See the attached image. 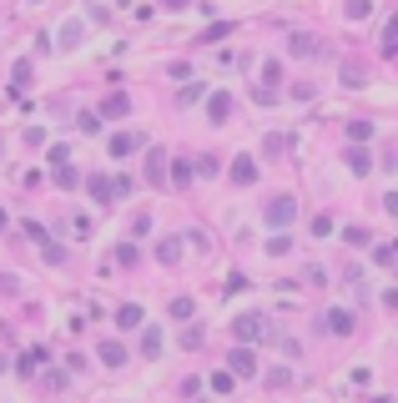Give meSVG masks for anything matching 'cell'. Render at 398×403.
<instances>
[{"instance_id":"1","label":"cell","mask_w":398,"mask_h":403,"mask_svg":"<svg viewBox=\"0 0 398 403\" xmlns=\"http://www.w3.org/2000/svg\"><path fill=\"white\" fill-rule=\"evenodd\" d=\"M318 328L333 333V338H348V333H353V313H348V308H328V313L318 318Z\"/></svg>"},{"instance_id":"2","label":"cell","mask_w":398,"mask_h":403,"mask_svg":"<svg viewBox=\"0 0 398 403\" xmlns=\"http://www.w3.org/2000/svg\"><path fill=\"white\" fill-rule=\"evenodd\" d=\"M232 333H237L242 343H257V338H267V318H262V313H242V318L232 323Z\"/></svg>"},{"instance_id":"3","label":"cell","mask_w":398,"mask_h":403,"mask_svg":"<svg viewBox=\"0 0 398 403\" xmlns=\"http://www.w3.org/2000/svg\"><path fill=\"white\" fill-rule=\"evenodd\" d=\"M293 217H298V202L293 197H272L267 202V222L272 227H293Z\"/></svg>"},{"instance_id":"4","label":"cell","mask_w":398,"mask_h":403,"mask_svg":"<svg viewBox=\"0 0 398 403\" xmlns=\"http://www.w3.org/2000/svg\"><path fill=\"white\" fill-rule=\"evenodd\" d=\"M227 363H232L237 378H257V353L252 348H232V353H227Z\"/></svg>"},{"instance_id":"5","label":"cell","mask_w":398,"mask_h":403,"mask_svg":"<svg viewBox=\"0 0 398 403\" xmlns=\"http://www.w3.org/2000/svg\"><path fill=\"white\" fill-rule=\"evenodd\" d=\"M207 117L222 127L227 117H232V96H227V91H212V96H207Z\"/></svg>"},{"instance_id":"6","label":"cell","mask_w":398,"mask_h":403,"mask_svg":"<svg viewBox=\"0 0 398 403\" xmlns=\"http://www.w3.org/2000/svg\"><path fill=\"white\" fill-rule=\"evenodd\" d=\"M86 192H91L96 202H111V197H117V182L101 177V171H91V177H86Z\"/></svg>"},{"instance_id":"7","label":"cell","mask_w":398,"mask_h":403,"mask_svg":"<svg viewBox=\"0 0 398 403\" xmlns=\"http://www.w3.org/2000/svg\"><path fill=\"white\" fill-rule=\"evenodd\" d=\"M343 161H348L353 177H368V166H373V156H368L363 146H348V156H343Z\"/></svg>"},{"instance_id":"8","label":"cell","mask_w":398,"mask_h":403,"mask_svg":"<svg viewBox=\"0 0 398 403\" xmlns=\"http://www.w3.org/2000/svg\"><path fill=\"white\" fill-rule=\"evenodd\" d=\"M141 146V136L136 131H122V136H111V156H131Z\"/></svg>"},{"instance_id":"9","label":"cell","mask_w":398,"mask_h":403,"mask_svg":"<svg viewBox=\"0 0 398 403\" xmlns=\"http://www.w3.org/2000/svg\"><path fill=\"white\" fill-rule=\"evenodd\" d=\"M96 358H101V363H111V368H122V363H127V348H122V343H101Z\"/></svg>"},{"instance_id":"10","label":"cell","mask_w":398,"mask_h":403,"mask_svg":"<svg viewBox=\"0 0 398 403\" xmlns=\"http://www.w3.org/2000/svg\"><path fill=\"white\" fill-rule=\"evenodd\" d=\"M117 328H141V308L136 303H122L117 308Z\"/></svg>"},{"instance_id":"11","label":"cell","mask_w":398,"mask_h":403,"mask_svg":"<svg viewBox=\"0 0 398 403\" xmlns=\"http://www.w3.org/2000/svg\"><path fill=\"white\" fill-rule=\"evenodd\" d=\"M141 353H146V358L161 353V328H146V333H141Z\"/></svg>"},{"instance_id":"12","label":"cell","mask_w":398,"mask_h":403,"mask_svg":"<svg viewBox=\"0 0 398 403\" xmlns=\"http://www.w3.org/2000/svg\"><path fill=\"white\" fill-rule=\"evenodd\" d=\"M288 50H293V55H318V41H313V36H293Z\"/></svg>"},{"instance_id":"13","label":"cell","mask_w":398,"mask_h":403,"mask_svg":"<svg viewBox=\"0 0 398 403\" xmlns=\"http://www.w3.org/2000/svg\"><path fill=\"white\" fill-rule=\"evenodd\" d=\"M232 182H242V187H247V182H257V166H252L247 156H242V161L232 166Z\"/></svg>"},{"instance_id":"14","label":"cell","mask_w":398,"mask_h":403,"mask_svg":"<svg viewBox=\"0 0 398 403\" xmlns=\"http://www.w3.org/2000/svg\"><path fill=\"white\" fill-rule=\"evenodd\" d=\"M76 182H81V171H76L71 161H66V166H55V187H76Z\"/></svg>"},{"instance_id":"15","label":"cell","mask_w":398,"mask_h":403,"mask_svg":"<svg viewBox=\"0 0 398 403\" xmlns=\"http://www.w3.org/2000/svg\"><path fill=\"white\" fill-rule=\"evenodd\" d=\"M348 136H353V141H368V136H373V122H363V117L348 122Z\"/></svg>"},{"instance_id":"16","label":"cell","mask_w":398,"mask_h":403,"mask_svg":"<svg viewBox=\"0 0 398 403\" xmlns=\"http://www.w3.org/2000/svg\"><path fill=\"white\" fill-rule=\"evenodd\" d=\"M288 247H293V242H288V232H272V237H267V252H272V257H282Z\"/></svg>"},{"instance_id":"17","label":"cell","mask_w":398,"mask_h":403,"mask_svg":"<svg viewBox=\"0 0 398 403\" xmlns=\"http://www.w3.org/2000/svg\"><path fill=\"white\" fill-rule=\"evenodd\" d=\"M156 257H161V262H166V267H172V262H177V257H182V247H177V242H161V247H156Z\"/></svg>"},{"instance_id":"18","label":"cell","mask_w":398,"mask_h":403,"mask_svg":"<svg viewBox=\"0 0 398 403\" xmlns=\"http://www.w3.org/2000/svg\"><path fill=\"white\" fill-rule=\"evenodd\" d=\"M172 318H192V298H172V308H166Z\"/></svg>"},{"instance_id":"19","label":"cell","mask_w":398,"mask_h":403,"mask_svg":"<svg viewBox=\"0 0 398 403\" xmlns=\"http://www.w3.org/2000/svg\"><path fill=\"white\" fill-rule=\"evenodd\" d=\"M192 171H197V166H187V161H177V166H172V177H177V187H187V182H192Z\"/></svg>"},{"instance_id":"20","label":"cell","mask_w":398,"mask_h":403,"mask_svg":"<svg viewBox=\"0 0 398 403\" xmlns=\"http://www.w3.org/2000/svg\"><path fill=\"white\" fill-rule=\"evenodd\" d=\"M127 111V96H106V117H122Z\"/></svg>"},{"instance_id":"21","label":"cell","mask_w":398,"mask_h":403,"mask_svg":"<svg viewBox=\"0 0 398 403\" xmlns=\"http://www.w3.org/2000/svg\"><path fill=\"white\" fill-rule=\"evenodd\" d=\"M76 131H86V136H96V131H101V122H96V117H76Z\"/></svg>"},{"instance_id":"22","label":"cell","mask_w":398,"mask_h":403,"mask_svg":"<svg viewBox=\"0 0 398 403\" xmlns=\"http://www.w3.org/2000/svg\"><path fill=\"white\" fill-rule=\"evenodd\" d=\"M41 358H45V353H41V348H31V353L21 358V373H36V363H41Z\"/></svg>"},{"instance_id":"23","label":"cell","mask_w":398,"mask_h":403,"mask_svg":"<svg viewBox=\"0 0 398 403\" xmlns=\"http://www.w3.org/2000/svg\"><path fill=\"white\" fill-rule=\"evenodd\" d=\"M333 232V217H313V237H328Z\"/></svg>"},{"instance_id":"24","label":"cell","mask_w":398,"mask_h":403,"mask_svg":"<svg viewBox=\"0 0 398 403\" xmlns=\"http://www.w3.org/2000/svg\"><path fill=\"white\" fill-rule=\"evenodd\" d=\"M368 16V0H348V21H363Z\"/></svg>"},{"instance_id":"25","label":"cell","mask_w":398,"mask_h":403,"mask_svg":"<svg viewBox=\"0 0 398 403\" xmlns=\"http://www.w3.org/2000/svg\"><path fill=\"white\" fill-rule=\"evenodd\" d=\"M343 237H348L353 247H368V232H363V227H348V232H343Z\"/></svg>"},{"instance_id":"26","label":"cell","mask_w":398,"mask_h":403,"mask_svg":"<svg viewBox=\"0 0 398 403\" xmlns=\"http://www.w3.org/2000/svg\"><path fill=\"white\" fill-rule=\"evenodd\" d=\"M41 252H45V262H66V252L55 247V242H41Z\"/></svg>"},{"instance_id":"27","label":"cell","mask_w":398,"mask_h":403,"mask_svg":"<svg viewBox=\"0 0 398 403\" xmlns=\"http://www.w3.org/2000/svg\"><path fill=\"white\" fill-rule=\"evenodd\" d=\"M11 76H16V91H21V86L31 81V66H26V61H16V71H11Z\"/></svg>"},{"instance_id":"28","label":"cell","mask_w":398,"mask_h":403,"mask_svg":"<svg viewBox=\"0 0 398 403\" xmlns=\"http://www.w3.org/2000/svg\"><path fill=\"white\" fill-rule=\"evenodd\" d=\"M343 86H363V71L358 66H343Z\"/></svg>"},{"instance_id":"29","label":"cell","mask_w":398,"mask_h":403,"mask_svg":"<svg viewBox=\"0 0 398 403\" xmlns=\"http://www.w3.org/2000/svg\"><path fill=\"white\" fill-rule=\"evenodd\" d=\"M161 6H166V11H187V6H192V0H161Z\"/></svg>"},{"instance_id":"30","label":"cell","mask_w":398,"mask_h":403,"mask_svg":"<svg viewBox=\"0 0 398 403\" xmlns=\"http://www.w3.org/2000/svg\"><path fill=\"white\" fill-rule=\"evenodd\" d=\"M383 202H388V212H393V217H398V192H393V197H383Z\"/></svg>"},{"instance_id":"31","label":"cell","mask_w":398,"mask_h":403,"mask_svg":"<svg viewBox=\"0 0 398 403\" xmlns=\"http://www.w3.org/2000/svg\"><path fill=\"white\" fill-rule=\"evenodd\" d=\"M388 308H393V313H398V287H393V293H388Z\"/></svg>"},{"instance_id":"32","label":"cell","mask_w":398,"mask_h":403,"mask_svg":"<svg viewBox=\"0 0 398 403\" xmlns=\"http://www.w3.org/2000/svg\"><path fill=\"white\" fill-rule=\"evenodd\" d=\"M0 227H6V212H0Z\"/></svg>"}]
</instances>
